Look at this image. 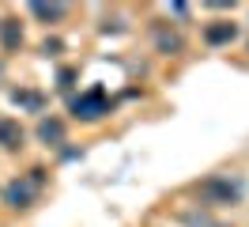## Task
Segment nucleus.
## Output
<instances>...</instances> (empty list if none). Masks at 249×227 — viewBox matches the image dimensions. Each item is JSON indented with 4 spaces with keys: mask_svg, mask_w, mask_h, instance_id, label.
Instances as JSON below:
<instances>
[{
    "mask_svg": "<svg viewBox=\"0 0 249 227\" xmlns=\"http://www.w3.org/2000/svg\"><path fill=\"white\" fill-rule=\"evenodd\" d=\"M0 76H4V64H0Z\"/></svg>",
    "mask_w": 249,
    "mask_h": 227,
    "instance_id": "obj_11",
    "label": "nucleus"
},
{
    "mask_svg": "<svg viewBox=\"0 0 249 227\" xmlns=\"http://www.w3.org/2000/svg\"><path fill=\"white\" fill-rule=\"evenodd\" d=\"M12 103L16 106H27V110H34V114H38V110H42V95H38V91H12Z\"/></svg>",
    "mask_w": 249,
    "mask_h": 227,
    "instance_id": "obj_9",
    "label": "nucleus"
},
{
    "mask_svg": "<svg viewBox=\"0 0 249 227\" xmlns=\"http://www.w3.org/2000/svg\"><path fill=\"white\" fill-rule=\"evenodd\" d=\"M0 38H4V49H19L23 45V30H19L16 19H0Z\"/></svg>",
    "mask_w": 249,
    "mask_h": 227,
    "instance_id": "obj_7",
    "label": "nucleus"
},
{
    "mask_svg": "<svg viewBox=\"0 0 249 227\" xmlns=\"http://www.w3.org/2000/svg\"><path fill=\"white\" fill-rule=\"evenodd\" d=\"M155 42H159V49H162V53H178V49H181V38H178V34H166V30L162 27H155Z\"/></svg>",
    "mask_w": 249,
    "mask_h": 227,
    "instance_id": "obj_10",
    "label": "nucleus"
},
{
    "mask_svg": "<svg viewBox=\"0 0 249 227\" xmlns=\"http://www.w3.org/2000/svg\"><path fill=\"white\" fill-rule=\"evenodd\" d=\"M72 114H76L79 121H98V118H106V114H109V99H106V91H102V87L83 91L79 99H72Z\"/></svg>",
    "mask_w": 249,
    "mask_h": 227,
    "instance_id": "obj_2",
    "label": "nucleus"
},
{
    "mask_svg": "<svg viewBox=\"0 0 249 227\" xmlns=\"http://www.w3.org/2000/svg\"><path fill=\"white\" fill-rule=\"evenodd\" d=\"M204 197L208 201H238L242 197V182H234V178H212V182H204Z\"/></svg>",
    "mask_w": 249,
    "mask_h": 227,
    "instance_id": "obj_3",
    "label": "nucleus"
},
{
    "mask_svg": "<svg viewBox=\"0 0 249 227\" xmlns=\"http://www.w3.org/2000/svg\"><path fill=\"white\" fill-rule=\"evenodd\" d=\"M19 144H23V129H19V121L0 118V148H19Z\"/></svg>",
    "mask_w": 249,
    "mask_h": 227,
    "instance_id": "obj_6",
    "label": "nucleus"
},
{
    "mask_svg": "<svg viewBox=\"0 0 249 227\" xmlns=\"http://www.w3.org/2000/svg\"><path fill=\"white\" fill-rule=\"evenodd\" d=\"M234 38H238L234 23H212V27L204 30V42L208 45H223V42H234Z\"/></svg>",
    "mask_w": 249,
    "mask_h": 227,
    "instance_id": "obj_4",
    "label": "nucleus"
},
{
    "mask_svg": "<svg viewBox=\"0 0 249 227\" xmlns=\"http://www.w3.org/2000/svg\"><path fill=\"white\" fill-rule=\"evenodd\" d=\"M64 4H42V0H34L31 4V15H38V19H46V23H57V19H64Z\"/></svg>",
    "mask_w": 249,
    "mask_h": 227,
    "instance_id": "obj_8",
    "label": "nucleus"
},
{
    "mask_svg": "<svg viewBox=\"0 0 249 227\" xmlns=\"http://www.w3.org/2000/svg\"><path fill=\"white\" fill-rule=\"evenodd\" d=\"M42 186H46V170L34 166L27 178L12 182V186L4 189V205H12V208H27V205H34V197L42 193Z\"/></svg>",
    "mask_w": 249,
    "mask_h": 227,
    "instance_id": "obj_1",
    "label": "nucleus"
},
{
    "mask_svg": "<svg viewBox=\"0 0 249 227\" xmlns=\"http://www.w3.org/2000/svg\"><path fill=\"white\" fill-rule=\"evenodd\" d=\"M38 140H42V144H61L64 140V121H57V118L38 121Z\"/></svg>",
    "mask_w": 249,
    "mask_h": 227,
    "instance_id": "obj_5",
    "label": "nucleus"
}]
</instances>
